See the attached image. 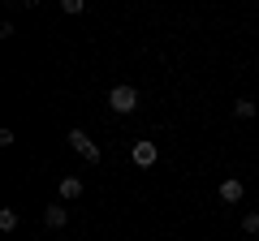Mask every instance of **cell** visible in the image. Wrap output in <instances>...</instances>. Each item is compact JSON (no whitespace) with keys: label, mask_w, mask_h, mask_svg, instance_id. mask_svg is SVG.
<instances>
[{"label":"cell","mask_w":259,"mask_h":241,"mask_svg":"<svg viewBox=\"0 0 259 241\" xmlns=\"http://www.w3.org/2000/svg\"><path fill=\"white\" fill-rule=\"evenodd\" d=\"M61 198L65 203H78V198H82V181H78V176H61Z\"/></svg>","instance_id":"8992f818"},{"label":"cell","mask_w":259,"mask_h":241,"mask_svg":"<svg viewBox=\"0 0 259 241\" xmlns=\"http://www.w3.org/2000/svg\"><path fill=\"white\" fill-rule=\"evenodd\" d=\"M65 138H69V147H74L78 155L87 159V164H100V142H95V138H91L87 130H69Z\"/></svg>","instance_id":"7a4b0ae2"},{"label":"cell","mask_w":259,"mask_h":241,"mask_svg":"<svg viewBox=\"0 0 259 241\" xmlns=\"http://www.w3.org/2000/svg\"><path fill=\"white\" fill-rule=\"evenodd\" d=\"M255 112H259L255 99H233V116H238V120H250Z\"/></svg>","instance_id":"52a82bcc"},{"label":"cell","mask_w":259,"mask_h":241,"mask_svg":"<svg viewBox=\"0 0 259 241\" xmlns=\"http://www.w3.org/2000/svg\"><path fill=\"white\" fill-rule=\"evenodd\" d=\"M44 224H48V228H65V224H69V211H65L61 203L44 207Z\"/></svg>","instance_id":"5b68a950"},{"label":"cell","mask_w":259,"mask_h":241,"mask_svg":"<svg viewBox=\"0 0 259 241\" xmlns=\"http://www.w3.org/2000/svg\"><path fill=\"white\" fill-rule=\"evenodd\" d=\"M216 194H221V203H242L246 186H242L238 176H229V181H221V190H216Z\"/></svg>","instance_id":"277c9868"},{"label":"cell","mask_w":259,"mask_h":241,"mask_svg":"<svg viewBox=\"0 0 259 241\" xmlns=\"http://www.w3.org/2000/svg\"><path fill=\"white\" fill-rule=\"evenodd\" d=\"M242 232H250V237L259 232V211H246V215H242Z\"/></svg>","instance_id":"9c48e42d"},{"label":"cell","mask_w":259,"mask_h":241,"mask_svg":"<svg viewBox=\"0 0 259 241\" xmlns=\"http://www.w3.org/2000/svg\"><path fill=\"white\" fill-rule=\"evenodd\" d=\"M108 108L117 112V116H130V112L139 108V91H134V86H125V82L112 86V91H108Z\"/></svg>","instance_id":"6da1fadb"},{"label":"cell","mask_w":259,"mask_h":241,"mask_svg":"<svg viewBox=\"0 0 259 241\" xmlns=\"http://www.w3.org/2000/svg\"><path fill=\"white\" fill-rule=\"evenodd\" d=\"M13 228H18V211L5 207V211H0V232H13Z\"/></svg>","instance_id":"ba28073f"},{"label":"cell","mask_w":259,"mask_h":241,"mask_svg":"<svg viewBox=\"0 0 259 241\" xmlns=\"http://www.w3.org/2000/svg\"><path fill=\"white\" fill-rule=\"evenodd\" d=\"M130 159H134L139 168H151V164L160 159V147H156L151 138H143V142H134V147H130Z\"/></svg>","instance_id":"3957f363"}]
</instances>
